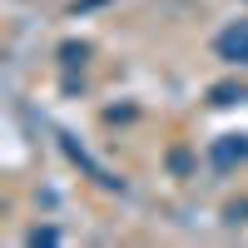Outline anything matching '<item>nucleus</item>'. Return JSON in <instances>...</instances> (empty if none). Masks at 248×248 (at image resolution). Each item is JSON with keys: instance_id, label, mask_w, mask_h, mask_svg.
Returning a JSON list of instances; mask_svg holds the SVG:
<instances>
[{"instance_id": "nucleus-1", "label": "nucleus", "mask_w": 248, "mask_h": 248, "mask_svg": "<svg viewBox=\"0 0 248 248\" xmlns=\"http://www.w3.org/2000/svg\"><path fill=\"white\" fill-rule=\"evenodd\" d=\"M218 55L229 60V65H248V20H238L233 30L218 35Z\"/></svg>"}, {"instance_id": "nucleus-2", "label": "nucleus", "mask_w": 248, "mask_h": 248, "mask_svg": "<svg viewBox=\"0 0 248 248\" xmlns=\"http://www.w3.org/2000/svg\"><path fill=\"white\" fill-rule=\"evenodd\" d=\"M233 159H248V139L243 134H229L223 144H214V164H218V169H229Z\"/></svg>"}]
</instances>
